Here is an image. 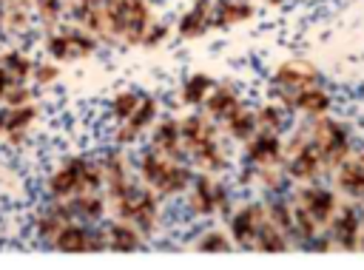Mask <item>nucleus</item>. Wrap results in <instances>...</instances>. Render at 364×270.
<instances>
[{
  "mask_svg": "<svg viewBox=\"0 0 364 270\" xmlns=\"http://www.w3.org/2000/svg\"><path fill=\"white\" fill-rule=\"evenodd\" d=\"M225 125H228V134H230L233 139H242V142H247V139L256 134V125H259V119H256V114H253V111H245V108L239 105L236 111H230V114H228Z\"/></svg>",
  "mask_w": 364,
  "mask_h": 270,
  "instance_id": "4be33fe9",
  "label": "nucleus"
},
{
  "mask_svg": "<svg viewBox=\"0 0 364 270\" xmlns=\"http://www.w3.org/2000/svg\"><path fill=\"white\" fill-rule=\"evenodd\" d=\"M28 6L26 3H9V9H6V14H3V26L9 28V31H20V28H26L28 26Z\"/></svg>",
  "mask_w": 364,
  "mask_h": 270,
  "instance_id": "c756f323",
  "label": "nucleus"
},
{
  "mask_svg": "<svg viewBox=\"0 0 364 270\" xmlns=\"http://www.w3.org/2000/svg\"><path fill=\"white\" fill-rule=\"evenodd\" d=\"M264 219H267V210L262 205H245L242 210H236L230 216V236H233V242L239 247H245V250H253Z\"/></svg>",
  "mask_w": 364,
  "mask_h": 270,
  "instance_id": "20e7f679",
  "label": "nucleus"
},
{
  "mask_svg": "<svg viewBox=\"0 0 364 270\" xmlns=\"http://www.w3.org/2000/svg\"><path fill=\"white\" fill-rule=\"evenodd\" d=\"M65 34H68V40H71V48H74L77 60L94 54V48H97V37H94L88 28H68Z\"/></svg>",
  "mask_w": 364,
  "mask_h": 270,
  "instance_id": "cd10ccee",
  "label": "nucleus"
},
{
  "mask_svg": "<svg viewBox=\"0 0 364 270\" xmlns=\"http://www.w3.org/2000/svg\"><path fill=\"white\" fill-rule=\"evenodd\" d=\"M256 119H259V125H262L264 131H279V128L284 125L282 108H273V105H264V108L256 114Z\"/></svg>",
  "mask_w": 364,
  "mask_h": 270,
  "instance_id": "72a5a7b5",
  "label": "nucleus"
},
{
  "mask_svg": "<svg viewBox=\"0 0 364 270\" xmlns=\"http://www.w3.org/2000/svg\"><path fill=\"white\" fill-rule=\"evenodd\" d=\"M173 162H176V159L165 156L162 151H156V148L151 145V148L139 156V176H142V182H145L148 188H154V190L162 196V188H165V182H168V173H171Z\"/></svg>",
  "mask_w": 364,
  "mask_h": 270,
  "instance_id": "0eeeda50",
  "label": "nucleus"
},
{
  "mask_svg": "<svg viewBox=\"0 0 364 270\" xmlns=\"http://www.w3.org/2000/svg\"><path fill=\"white\" fill-rule=\"evenodd\" d=\"M333 227H336V230H333V236H336L341 244H353V236H355V219H353V213H350V210H344Z\"/></svg>",
  "mask_w": 364,
  "mask_h": 270,
  "instance_id": "2f4dec72",
  "label": "nucleus"
},
{
  "mask_svg": "<svg viewBox=\"0 0 364 270\" xmlns=\"http://www.w3.org/2000/svg\"><path fill=\"white\" fill-rule=\"evenodd\" d=\"M193 247L202 250V253H228L230 250V239L222 230H208L193 242Z\"/></svg>",
  "mask_w": 364,
  "mask_h": 270,
  "instance_id": "bb28decb",
  "label": "nucleus"
},
{
  "mask_svg": "<svg viewBox=\"0 0 364 270\" xmlns=\"http://www.w3.org/2000/svg\"><path fill=\"white\" fill-rule=\"evenodd\" d=\"M31 77H34L40 85H51V82L60 77V68H57L54 63H34V71H31Z\"/></svg>",
  "mask_w": 364,
  "mask_h": 270,
  "instance_id": "f704fd0d",
  "label": "nucleus"
},
{
  "mask_svg": "<svg viewBox=\"0 0 364 270\" xmlns=\"http://www.w3.org/2000/svg\"><path fill=\"white\" fill-rule=\"evenodd\" d=\"M270 3H282V0H270Z\"/></svg>",
  "mask_w": 364,
  "mask_h": 270,
  "instance_id": "a19ab883",
  "label": "nucleus"
},
{
  "mask_svg": "<svg viewBox=\"0 0 364 270\" xmlns=\"http://www.w3.org/2000/svg\"><path fill=\"white\" fill-rule=\"evenodd\" d=\"M313 80H316L313 68H310V65H301V63H287V65H282V68L276 71V82L284 85V88H290V91L307 88Z\"/></svg>",
  "mask_w": 364,
  "mask_h": 270,
  "instance_id": "aec40b11",
  "label": "nucleus"
},
{
  "mask_svg": "<svg viewBox=\"0 0 364 270\" xmlns=\"http://www.w3.org/2000/svg\"><path fill=\"white\" fill-rule=\"evenodd\" d=\"M188 207L199 216H210V213H230V196L225 190L222 182L210 179L208 173H199L191 179V188H188Z\"/></svg>",
  "mask_w": 364,
  "mask_h": 270,
  "instance_id": "7ed1b4c3",
  "label": "nucleus"
},
{
  "mask_svg": "<svg viewBox=\"0 0 364 270\" xmlns=\"http://www.w3.org/2000/svg\"><path fill=\"white\" fill-rule=\"evenodd\" d=\"M279 153H282V142H279L276 131H262L247 139V159L259 168L279 162Z\"/></svg>",
  "mask_w": 364,
  "mask_h": 270,
  "instance_id": "9b49d317",
  "label": "nucleus"
},
{
  "mask_svg": "<svg viewBox=\"0 0 364 270\" xmlns=\"http://www.w3.org/2000/svg\"><path fill=\"white\" fill-rule=\"evenodd\" d=\"M37 119V105L34 102H23V105H11L3 111V131L17 142L28 128L31 122Z\"/></svg>",
  "mask_w": 364,
  "mask_h": 270,
  "instance_id": "4468645a",
  "label": "nucleus"
},
{
  "mask_svg": "<svg viewBox=\"0 0 364 270\" xmlns=\"http://www.w3.org/2000/svg\"><path fill=\"white\" fill-rule=\"evenodd\" d=\"M85 162H88V159H82V156H71V159H65V162L48 176L46 188H48L51 199H71L74 193L82 190V171H85Z\"/></svg>",
  "mask_w": 364,
  "mask_h": 270,
  "instance_id": "39448f33",
  "label": "nucleus"
},
{
  "mask_svg": "<svg viewBox=\"0 0 364 270\" xmlns=\"http://www.w3.org/2000/svg\"><path fill=\"white\" fill-rule=\"evenodd\" d=\"M0 134H3V111H0Z\"/></svg>",
  "mask_w": 364,
  "mask_h": 270,
  "instance_id": "ea45409f",
  "label": "nucleus"
},
{
  "mask_svg": "<svg viewBox=\"0 0 364 270\" xmlns=\"http://www.w3.org/2000/svg\"><path fill=\"white\" fill-rule=\"evenodd\" d=\"M168 37H171V28H168L165 23H151V26L145 28V34H142V43H139V45H145V48H154V45L165 43Z\"/></svg>",
  "mask_w": 364,
  "mask_h": 270,
  "instance_id": "473e14b6",
  "label": "nucleus"
},
{
  "mask_svg": "<svg viewBox=\"0 0 364 270\" xmlns=\"http://www.w3.org/2000/svg\"><path fill=\"white\" fill-rule=\"evenodd\" d=\"M188 153H191V159H193L199 168H205V173L225 168V156H222V148H219V142H216V134L199 139L193 148H188Z\"/></svg>",
  "mask_w": 364,
  "mask_h": 270,
  "instance_id": "6ab92c4d",
  "label": "nucleus"
},
{
  "mask_svg": "<svg viewBox=\"0 0 364 270\" xmlns=\"http://www.w3.org/2000/svg\"><path fill=\"white\" fill-rule=\"evenodd\" d=\"M338 182H341L347 190L364 193V159L344 162V165H341V171H338Z\"/></svg>",
  "mask_w": 364,
  "mask_h": 270,
  "instance_id": "393cba45",
  "label": "nucleus"
},
{
  "mask_svg": "<svg viewBox=\"0 0 364 270\" xmlns=\"http://www.w3.org/2000/svg\"><path fill=\"white\" fill-rule=\"evenodd\" d=\"M210 14H213V0H196L176 23V34L182 40H196L210 28Z\"/></svg>",
  "mask_w": 364,
  "mask_h": 270,
  "instance_id": "1a4fd4ad",
  "label": "nucleus"
},
{
  "mask_svg": "<svg viewBox=\"0 0 364 270\" xmlns=\"http://www.w3.org/2000/svg\"><path fill=\"white\" fill-rule=\"evenodd\" d=\"M151 145L156 151H162L165 156L182 162L185 159V145H182V136H179V119L176 117H162L156 125H154V134H151Z\"/></svg>",
  "mask_w": 364,
  "mask_h": 270,
  "instance_id": "6e6552de",
  "label": "nucleus"
},
{
  "mask_svg": "<svg viewBox=\"0 0 364 270\" xmlns=\"http://www.w3.org/2000/svg\"><path fill=\"white\" fill-rule=\"evenodd\" d=\"M3 102H6V108H11V105H23V102H31V91H28L23 82H14V85L3 94Z\"/></svg>",
  "mask_w": 364,
  "mask_h": 270,
  "instance_id": "c9c22d12",
  "label": "nucleus"
},
{
  "mask_svg": "<svg viewBox=\"0 0 364 270\" xmlns=\"http://www.w3.org/2000/svg\"><path fill=\"white\" fill-rule=\"evenodd\" d=\"M51 247L60 253H88V227L77 225L74 219L60 227V233L51 239Z\"/></svg>",
  "mask_w": 364,
  "mask_h": 270,
  "instance_id": "ddd939ff",
  "label": "nucleus"
},
{
  "mask_svg": "<svg viewBox=\"0 0 364 270\" xmlns=\"http://www.w3.org/2000/svg\"><path fill=\"white\" fill-rule=\"evenodd\" d=\"M213 85H216V82H213V77H208V74L196 71V74H191V77L182 82L179 97H182V102H185V105H202Z\"/></svg>",
  "mask_w": 364,
  "mask_h": 270,
  "instance_id": "412c9836",
  "label": "nucleus"
},
{
  "mask_svg": "<svg viewBox=\"0 0 364 270\" xmlns=\"http://www.w3.org/2000/svg\"><path fill=\"white\" fill-rule=\"evenodd\" d=\"M136 105H139V94H134V91H122V94H117L114 102H111V117H114L117 122H125V119L134 114Z\"/></svg>",
  "mask_w": 364,
  "mask_h": 270,
  "instance_id": "c85d7f7f",
  "label": "nucleus"
},
{
  "mask_svg": "<svg viewBox=\"0 0 364 270\" xmlns=\"http://www.w3.org/2000/svg\"><path fill=\"white\" fill-rule=\"evenodd\" d=\"M318 159H321V153H318V148L310 142V145H304L301 151H296V156L287 162V171H290L296 179H307V176L316 173Z\"/></svg>",
  "mask_w": 364,
  "mask_h": 270,
  "instance_id": "5701e85b",
  "label": "nucleus"
},
{
  "mask_svg": "<svg viewBox=\"0 0 364 270\" xmlns=\"http://www.w3.org/2000/svg\"><path fill=\"white\" fill-rule=\"evenodd\" d=\"M156 114H159V105H156V99L154 97H139V105L134 108V114L125 119V122H119V128H117V134H114V142L117 145H131L145 128H151L154 122H156Z\"/></svg>",
  "mask_w": 364,
  "mask_h": 270,
  "instance_id": "423d86ee",
  "label": "nucleus"
},
{
  "mask_svg": "<svg viewBox=\"0 0 364 270\" xmlns=\"http://www.w3.org/2000/svg\"><path fill=\"white\" fill-rule=\"evenodd\" d=\"M159 193L154 188H148L145 182L142 185H128V190L117 199H111L114 205V213L117 219L122 222H131L142 236H151L154 227H156V219H159Z\"/></svg>",
  "mask_w": 364,
  "mask_h": 270,
  "instance_id": "f03ea898",
  "label": "nucleus"
},
{
  "mask_svg": "<svg viewBox=\"0 0 364 270\" xmlns=\"http://www.w3.org/2000/svg\"><path fill=\"white\" fill-rule=\"evenodd\" d=\"M6 9H9V0H0V23H3V14H6Z\"/></svg>",
  "mask_w": 364,
  "mask_h": 270,
  "instance_id": "4c0bfd02",
  "label": "nucleus"
},
{
  "mask_svg": "<svg viewBox=\"0 0 364 270\" xmlns=\"http://www.w3.org/2000/svg\"><path fill=\"white\" fill-rule=\"evenodd\" d=\"M253 14V9L247 6V0H216L213 3V14H210V26L216 28H228L233 23H242Z\"/></svg>",
  "mask_w": 364,
  "mask_h": 270,
  "instance_id": "f3484780",
  "label": "nucleus"
},
{
  "mask_svg": "<svg viewBox=\"0 0 364 270\" xmlns=\"http://www.w3.org/2000/svg\"><path fill=\"white\" fill-rule=\"evenodd\" d=\"M105 239H108V250L114 253H134L136 247H142V233L122 219L105 225Z\"/></svg>",
  "mask_w": 364,
  "mask_h": 270,
  "instance_id": "f8f14e48",
  "label": "nucleus"
},
{
  "mask_svg": "<svg viewBox=\"0 0 364 270\" xmlns=\"http://www.w3.org/2000/svg\"><path fill=\"white\" fill-rule=\"evenodd\" d=\"M102 14L111 37H119L128 45H139L145 28L151 26L148 0H102Z\"/></svg>",
  "mask_w": 364,
  "mask_h": 270,
  "instance_id": "f257e3e1",
  "label": "nucleus"
},
{
  "mask_svg": "<svg viewBox=\"0 0 364 270\" xmlns=\"http://www.w3.org/2000/svg\"><path fill=\"white\" fill-rule=\"evenodd\" d=\"M34 6H37V14H40V20L46 26H54L63 17V11H65L63 0H34Z\"/></svg>",
  "mask_w": 364,
  "mask_h": 270,
  "instance_id": "7c9ffc66",
  "label": "nucleus"
},
{
  "mask_svg": "<svg viewBox=\"0 0 364 270\" xmlns=\"http://www.w3.org/2000/svg\"><path fill=\"white\" fill-rule=\"evenodd\" d=\"M14 82H17V80H14V77H11V74H9V71L0 65V99H3V94H6V91L14 85Z\"/></svg>",
  "mask_w": 364,
  "mask_h": 270,
  "instance_id": "e433bc0d",
  "label": "nucleus"
},
{
  "mask_svg": "<svg viewBox=\"0 0 364 270\" xmlns=\"http://www.w3.org/2000/svg\"><path fill=\"white\" fill-rule=\"evenodd\" d=\"M202 105H205V111H208L210 119H228V114L239 108V97L228 85H213Z\"/></svg>",
  "mask_w": 364,
  "mask_h": 270,
  "instance_id": "a211bd4d",
  "label": "nucleus"
},
{
  "mask_svg": "<svg viewBox=\"0 0 364 270\" xmlns=\"http://www.w3.org/2000/svg\"><path fill=\"white\" fill-rule=\"evenodd\" d=\"M46 51H48V57H54L57 63H68V60H77V54H74V48H71V40H68V34H65V31H57V34H51V37H48V43H46Z\"/></svg>",
  "mask_w": 364,
  "mask_h": 270,
  "instance_id": "a878e982",
  "label": "nucleus"
},
{
  "mask_svg": "<svg viewBox=\"0 0 364 270\" xmlns=\"http://www.w3.org/2000/svg\"><path fill=\"white\" fill-rule=\"evenodd\" d=\"M0 65L17 80V82H26L28 77H31V71H34V60L31 57H26L23 51H17V48H11V51H6V54H0Z\"/></svg>",
  "mask_w": 364,
  "mask_h": 270,
  "instance_id": "b1692460",
  "label": "nucleus"
},
{
  "mask_svg": "<svg viewBox=\"0 0 364 270\" xmlns=\"http://www.w3.org/2000/svg\"><path fill=\"white\" fill-rule=\"evenodd\" d=\"M74 219H82V222H97L102 213H105V196L100 190H88V193H74L71 199H65Z\"/></svg>",
  "mask_w": 364,
  "mask_h": 270,
  "instance_id": "dca6fc26",
  "label": "nucleus"
},
{
  "mask_svg": "<svg viewBox=\"0 0 364 270\" xmlns=\"http://www.w3.org/2000/svg\"><path fill=\"white\" fill-rule=\"evenodd\" d=\"M74 219V213H71V207H68V202L65 199H54L40 216H37V236L46 242V244H51V239L60 233V227L65 225V222H71Z\"/></svg>",
  "mask_w": 364,
  "mask_h": 270,
  "instance_id": "9d476101",
  "label": "nucleus"
},
{
  "mask_svg": "<svg viewBox=\"0 0 364 270\" xmlns=\"http://www.w3.org/2000/svg\"><path fill=\"white\" fill-rule=\"evenodd\" d=\"M9 3H26V6H28V3H31V0H9Z\"/></svg>",
  "mask_w": 364,
  "mask_h": 270,
  "instance_id": "58836bf2",
  "label": "nucleus"
},
{
  "mask_svg": "<svg viewBox=\"0 0 364 270\" xmlns=\"http://www.w3.org/2000/svg\"><path fill=\"white\" fill-rule=\"evenodd\" d=\"M299 207H301L316 225H321V222H327V219L333 216V196H330L327 190L307 188V190L299 193Z\"/></svg>",
  "mask_w": 364,
  "mask_h": 270,
  "instance_id": "2eb2a0df",
  "label": "nucleus"
}]
</instances>
